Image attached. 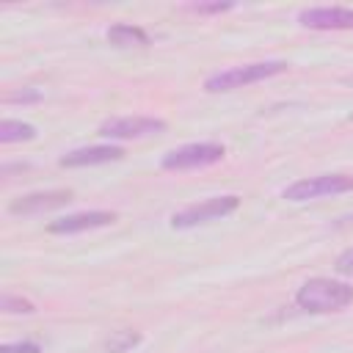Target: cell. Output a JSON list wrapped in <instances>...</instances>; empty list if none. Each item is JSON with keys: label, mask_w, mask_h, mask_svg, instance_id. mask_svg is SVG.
Wrapping results in <instances>:
<instances>
[{"label": "cell", "mask_w": 353, "mask_h": 353, "mask_svg": "<svg viewBox=\"0 0 353 353\" xmlns=\"http://www.w3.org/2000/svg\"><path fill=\"white\" fill-rule=\"evenodd\" d=\"M72 190H39V193H28V196H19L8 204V212L11 215H39V212H47V210H58L63 204L72 201Z\"/></svg>", "instance_id": "obj_7"}, {"label": "cell", "mask_w": 353, "mask_h": 353, "mask_svg": "<svg viewBox=\"0 0 353 353\" xmlns=\"http://www.w3.org/2000/svg\"><path fill=\"white\" fill-rule=\"evenodd\" d=\"M33 138H36L33 124L14 121V119H6L0 124V143H19V141H33Z\"/></svg>", "instance_id": "obj_12"}, {"label": "cell", "mask_w": 353, "mask_h": 353, "mask_svg": "<svg viewBox=\"0 0 353 353\" xmlns=\"http://www.w3.org/2000/svg\"><path fill=\"white\" fill-rule=\"evenodd\" d=\"M138 342H141L138 334H132V331H119L116 336L108 339V350H110V353H124L127 347H132V345H138Z\"/></svg>", "instance_id": "obj_14"}, {"label": "cell", "mask_w": 353, "mask_h": 353, "mask_svg": "<svg viewBox=\"0 0 353 353\" xmlns=\"http://www.w3.org/2000/svg\"><path fill=\"white\" fill-rule=\"evenodd\" d=\"M0 353H41L36 342H17V345H3Z\"/></svg>", "instance_id": "obj_17"}, {"label": "cell", "mask_w": 353, "mask_h": 353, "mask_svg": "<svg viewBox=\"0 0 353 353\" xmlns=\"http://www.w3.org/2000/svg\"><path fill=\"white\" fill-rule=\"evenodd\" d=\"M124 149L121 146H83V149H72L66 152L58 165L61 168H83V165H102V163H113L121 160Z\"/></svg>", "instance_id": "obj_10"}, {"label": "cell", "mask_w": 353, "mask_h": 353, "mask_svg": "<svg viewBox=\"0 0 353 353\" xmlns=\"http://www.w3.org/2000/svg\"><path fill=\"white\" fill-rule=\"evenodd\" d=\"M41 99V91H17V94H8L6 102H39Z\"/></svg>", "instance_id": "obj_18"}, {"label": "cell", "mask_w": 353, "mask_h": 353, "mask_svg": "<svg viewBox=\"0 0 353 353\" xmlns=\"http://www.w3.org/2000/svg\"><path fill=\"white\" fill-rule=\"evenodd\" d=\"M342 276H353V248H345L339 256H336V265H334Z\"/></svg>", "instance_id": "obj_16"}, {"label": "cell", "mask_w": 353, "mask_h": 353, "mask_svg": "<svg viewBox=\"0 0 353 353\" xmlns=\"http://www.w3.org/2000/svg\"><path fill=\"white\" fill-rule=\"evenodd\" d=\"M350 119H353V113H350Z\"/></svg>", "instance_id": "obj_19"}, {"label": "cell", "mask_w": 353, "mask_h": 353, "mask_svg": "<svg viewBox=\"0 0 353 353\" xmlns=\"http://www.w3.org/2000/svg\"><path fill=\"white\" fill-rule=\"evenodd\" d=\"M160 132H165V121L154 116H121L99 124V135L110 141H132V138H146Z\"/></svg>", "instance_id": "obj_6"}, {"label": "cell", "mask_w": 353, "mask_h": 353, "mask_svg": "<svg viewBox=\"0 0 353 353\" xmlns=\"http://www.w3.org/2000/svg\"><path fill=\"white\" fill-rule=\"evenodd\" d=\"M0 309H3L6 314H33V312H36V306H33L28 298L11 295V292H6V295L0 298Z\"/></svg>", "instance_id": "obj_13"}, {"label": "cell", "mask_w": 353, "mask_h": 353, "mask_svg": "<svg viewBox=\"0 0 353 353\" xmlns=\"http://www.w3.org/2000/svg\"><path fill=\"white\" fill-rule=\"evenodd\" d=\"M105 36H108V41H110L113 47H143V44H149L146 30L138 28V25H130V22H116V25H110Z\"/></svg>", "instance_id": "obj_11"}, {"label": "cell", "mask_w": 353, "mask_h": 353, "mask_svg": "<svg viewBox=\"0 0 353 353\" xmlns=\"http://www.w3.org/2000/svg\"><path fill=\"white\" fill-rule=\"evenodd\" d=\"M347 190H353V176L320 174V176H309V179H298V182L287 185L281 196L287 201H312L320 196H336V193H347Z\"/></svg>", "instance_id": "obj_4"}, {"label": "cell", "mask_w": 353, "mask_h": 353, "mask_svg": "<svg viewBox=\"0 0 353 353\" xmlns=\"http://www.w3.org/2000/svg\"><path fill=\"white\" fill-rule=\"evenodd\" d=\"M113 221H116V212L91 210V212H74V215L50 221V223H47V232H50V234H77V232H91V229L110 226Z\"/></svg>", "instance_id": "obj_8"}, {"label": "cell", "mask_w": 353, "mask_h": 353, "mask_svg": "<svg viewBox=\"0 0 353 353\" xmlns=\"http://www.w3.org/2000/svg\"><path fill=\"white\" fill-rule=\"evenodd\" d=\"M287 69H290L287 61H259V63L232 66V69H223V72H218V74H210V77L204 80V91L218 94V91L243 88V85H251V83L276 77V74H281V72H287Z\"/></svg>", "instance_id": "obj_2"}, {"label": "cell", "mask_w": 353, "mask_h": 353, "mask_svg": "<svg viewBox=\"0 0 353 353\" xmlns=\"http://www.w3.org/2000/svg\"><path fill=\"white\" fill-rule=\"evenodd\" d=\"M298 22L309 30H353V8H303Z\"/></svg>", "instance_id": "obj_9"}, {"label": "cell", "mask_w": 353, "mask_h": 353, "mask_svg": "<svg viewBox=\"0 0 353 353\" xmlns=\"http://www.w3.org/2000/svg\"><path fill=\"white\" fill-rule=\"evenodd\" d=\"M188 8L196 11V14H221V11L234 8V3H193V6H188Z\"/></svg>", "instance_id": "obj_15"}, {"label": "cell", "mask_w": 353, "mask_h": 353, "mask_svg": "<svg viewBox=\"0 0 353 353\" xmlns=\"http://www.w3.org/2000/svg\"><path fill=\"white\" fill-rule=\"evenodd\" d=\"M237 207H240L237 196H215V199H207V201H199V204H190V207L174 212L171 215V229H190V226H199V223H210V221L226 218Z\"/></svg>", "instance_id": "obj_5"}, {"label": "cell", "mask_w": 353, "mask_h": 353, "mask_svg": "<svg viewBox=\"0 0 353 353\" xmlns=\"http://www.w3.org/2000/svg\"><path fill=\"white\" fill-rule=\"evenodd\" d=\"M295 303L303 312H339L347 303H353V287L345 281H334V279H309L298 287L295 292Z\"/></svg>", "instance_id": "obj_1"}, {"label": "cell", "mask_w": 353, "mask_h": 353, "mask_svg": "<svg viewBox=\"0 0 353 353\" xmlns=\"http://www.w3.org/2000/svg\"><path fill=\"white\" fill-rule=\"evenodd\" d=\"M226 149L223 143H212V141H201V143H185L179 149H171L168 154H163L160 165L165 171H190V168H204L212 165L218 160H223Z\"/></svg>", "instance_id": "obj_3"}]
</instances>
